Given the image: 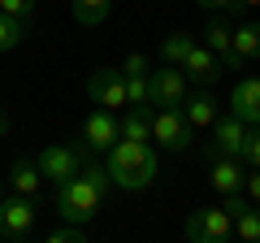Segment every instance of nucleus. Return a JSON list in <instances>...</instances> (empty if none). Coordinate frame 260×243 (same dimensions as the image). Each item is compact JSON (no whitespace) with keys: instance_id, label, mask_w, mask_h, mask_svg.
Wrapping results in <instances>:
<instances>
[{"instance_id":"obj_16","label":"nucleus","mask_w":260,"mask_h":243,"mask_svg":"<svg viewBox=\"0 0 260 243\" xmlns=\"http://www.w3.org/2000/svg\"><path fill=\"white\" fill-rule=\"evenodd\" d=\"M152 104H135V109L121 117V139H135V143H152Z\"/></svg>"},{"instance_id":"obj_10","label":"nucleus","mask_w":260,"mask_h":243,"mask_svg":"<svg viewBox=\"0 0 260 243\" xmlns=\"http://www.w3.org/2000/svg\"><path fill=\"white\" fill-rule=\"evenodd\" d=\"M117 139H121L117 113H113V109H95L91 117H87V126H83V143H87L91 152H109Z\"/></svg>"},{"instance_id":"obj_17","label":"nucleus","mask_w":260,"mask_h":243,"mask_svg":"<svg viewBox=\"0 0 260 243\" xmlns=\"http://www.w3.org/2000/svg\"><path fill=\"white\" fill-rule=\"evenodd\" d=\"M9 187L18 191V196H35L39 187H44V174H39L35 161H18V165L9 169Z\"/></svg>"},{"instance_id":"obj_5","label":"nucleus","mask_w":260,"mask_h":243,"mask_svg":"<svg viewBox=\"0 0 260 243\" xmlns=\"http://www.w3.org/2000/svg\"><path fill=\"white\" fill-rule=\"evenodd\" d=\"M35 230V196H0V239L18 243Z\"/></svg>"},{"instance_id":"obj_3","label":"nucleus","mask_w":260,"mask_h":243,"mask_svg":"<svg viewBox=\"0 0 260 243\" xmlns=\"http://www.w3.org/2000/svg\"><path fill=\"white\" fill-rule=\"evenodd\" d=\"M87 152H91L87 143H78V148H70V143H48L35 157V165H39V174H44V183H56V187H61L65 178H74L78 169H83Z\"/></svg>"},{"instance_id":"obj_20","label":"nucleus","mask_w":260,"mask_h":243,"mask_svg":"<svg viewBox=\"0 0 260 243\" xmlns=\"http://www.w3.org/2000/svg\"><path fill=\"white\" fill-rule=\"evenodd\" d=\"M234 52H239L243 61L260 56V22H243V26L234 31Z\"/></svg>"},{"instance_id":"obj_22","label":"nucleus","mask_w":260,"mask_h":243,"mask_svg":"<svg viewBox=\"0 0 260 243\" xmlns=\"http://www.w3.org/2000/svg\"><path fill=\"white\" fill-rule=\"evenodd\" d=\"M22 39H26V22H22V18H9V13H0V52H13Z\"/></svg>"},{"instance_id":"obj_15","label":"nucleus","mask_w":260,"mask_h":243,"mask_svg":"<svg viewBox=\"0 0 260 243\" xmlns=\"http://www.w3.org/2000/svg\"><path fill=\"white\" fill-rule=\"evenodd\" d=\"M243 183H247V174L239 169V157H213V187L221 191V196L243 191Z\"/></svg>"},{"instance_id":"obj_29","label":"nucleus","mask_w":260,"mask_h":243,"mask_svg":"<svg viewBox=\"0 0 260 243\" xmlns=\"http://www.w3.org/2000/svg\"><path fill=\"white\" fill-rule=\"evenodd\" d=\"M200 9H213V13H225V9H239L234 0H195Z\"/></svg>"},{"instance_id":"obj_1","label":"nucleus","mask_w":260,"mask_h":243,"mask_svg":"<svg viewBox=\"0 0 260 243\" xmlns=\"http://www.w3.org/2000/svg\"><path fill=\"white\" fill-rule=\"evenodd\" d=\"M113 178L104 165H95V161H87L83 169H78L74 178H65L61 187H56V217L61 222H78L87 226L95 217V208L104 204V196H109Z\"/></svg>"},{"instance_id":"obj_30","label":"nucleus","mask_w":260,"mask_h":243,"mask_svg":"<svg viewBox=\"0 0 260 243\" xmlns=\"http://www.w3.org/2000/svg\"><path fill=\"white\" fill-rule=\"evenodd\" d=\"M5 135H9V113L0 109V139H5Z\"/></svg>"},{"instance_id":"obj_23","label":"nucleus","mask_w":260,"mask_h":243,"mask_svg":"<svg viewBox=\"0 0 260 243\" xmlns=\"http://www.w3.org/2000/svg\"><path fill=\"white\" fill-rule=\"evenodd\" d=\"M126 104H152V87H148V74H126Z\"/></svg>"},{"instance_id":"obj_2","label":"nucleus","mask_w":260,"mask_h":243,"mask_svg":"<svg viewBox=\"0 0 260 243\" xmlns=\"http://www.w3.org/2000/svg\"><path fill=\"white\" fill-rule=\"evenodd\" d=\"M104 169H109L113 187L121 191H148L160 174V161L152 143H135V139H117L104 152Z\"/></svg>"},{"instance_id":"obj_9","label":"nucleus","mask_w":260,"mask_h":243,"mask_svg":"<svg viewBox=\"0 0 260 243\" xmlns=\"http://www.w3.org/2000/svg\"><path fill=\"white\" fill-rule=\"evenodd\" d=\"M87 96L95 100V109H113V113L126 109V74L100 66L91 78H87Z\"/></svg>"},{"instance_id":"obj_11","label":"nucleus","mask_w":260,"mask_h":243,"mask_svg":"<svg viewBox=\"0 0 260 243\" xmlns=\"http://www.w3.org/2000/svg\"><path fill=\"white\" fill-rule=\"evenodd\" d=\"M230 113H234V117H243L247 126H260V78H256V74H247V78L234 83V92H230Z\"/></svg>"},{"instance_id":"obj_8","label":"nucleus","mask_w":260,"mask_h":243,"mask_svg":"<svg viewBox=\"0 0 260 243\" xmlns=\"http://www.w3.org/2000/svg\"><path fill=\"white\" fill-rule=\"evenodd\" d=\"M247 122L234 117V113H217L213 122V143H208V157H243V148H247Z\"/></svg>"},{"instance_id":"obj_21","label":"nucleus","mask_w":260,"mask_h":243,"mask_svg":"<svg viewBox=\"0 0 260 243\" xmlns=\"http://www.w3.org/2000/svg\"><path fill=\"white\" fill-rule=\"evenodd\" d=\"M234 234H239L243 243H260V204H256V200L234 217Z\"/></svg>"},{"instance_id":"obj_24","label":"nucleus","mask_w":260,"mask_h":243,"mask_svg":"<svg viewBox=\"0 0 260 243\" xmlns=\"http://www.w3.org/2000/svg\"><path fill=\"white\" fill-rule=\"evenodd\" d=\"M48 243H87V226L61 222V226H52V230H48Z\"/></svg>"},{"instance_id":"obj_28","label":"nucleus","mask_w":260,"mask_h":243,"mask_svg":"<svg viewBox=\"0 0 260 243\" xmlns=\"http://www.w3.org/2000/svg\"><path fill=\"white\" fill-rule=\"evenodd\" d=\"M243 191H247V196L260 204V165H251V174H247V183H243Z\"/></svg>"},{"instance_id":"obj_13","label":"nucleus","mask_w":260,"mask_h":243,"mask_svg":"<svg viewBox=\"0 0 260 243\" xmlns=\"http://www.w3.org/2000/svg\"><path fill=\"white\" fill-rule=\"evenodd\" d=\"M204 44L213 48L217 56H221V66H230L234 74L243 70V56L234 52V31L225 26V22H208V26H204Z\"/></svg>"},{"instance_id":"obj_31","label":"nucleus","mask_w":260,"mask_h":243,"mask_svg":"<svg viewBox=\"0 0 260 243\" xmlns=\"http://www.w3.org/2000/svg\"><path fill=\"white\" fill-rule=\"evenodd\" d=\"M239 9H260V0H234Z\"/></svg>"},{"instance_id":"obj_12","label":"nucleus","mask_w":260,"mask_h":243,"mask_svg":"<svg viewBox=\"0 0 260 243\" xmlns=\"http://www.w3.org/2000/svg\"><path fill=\"white\" fill-rule=\"evenodd\" d=\"M182 74L208 87V83L221 78V56H217L208 44H191V52H186V61H182Z\"/></svg>"},{"instance_id":"obj_18","label":"nucleus","mask_w":260,"mask_h":243,"mask_svg":"<svg viewBox=\"0 0 260 243\" xmlns=\"http://www.w3.org/2000/svg\"><path fill=\"white\" fill-rule=\"evenodd\" d=\"M191 44L195 39L186 35V31H169V35L160 39V61H165V66H182L186 52H191Z\"/></svg>"},{"instance_id":"obj_4","label":"nucleus","mask_w":260,"mask_h":243,"mask_svg":"<svg viewBox=\"0 0 260 243\" xmlns=\"http://www.w3.org/2000/svg\"><path fill=\"white\" fill-rule=\"evenodd\" d=\"M182 234L191 243H225L234 234V217L225 213L221 204H204V208H195L191 217H186V226H182Z\"/></svg>"},{"instance_id":"obj_6","label":"nucleus","mask_w":260,"mask_h":243,"mask_svg":"<svg viewBox=\"0 0 260 243\" xmlns=\"http://www.w3.org/2000/svg\"><path fill=\"white\" fill-rule=\"evenodd\" d=\"M186 83H191V78L182 74V66H160V70H148L152 109H182V100H186Z\"/></svg>"},{"instance_id":"obj_7","label":"nucleus","mask_w":260,"mask_h":243,"mask_svg":"<svg viewBox=\"0 0 260 243\" xmlns=\"http://www.w3.org/2000/svg\"><path fill=\"white\" fill-rule=\"evenodd\" d=\"M195 139V131L186 126L182 109H156L152 113V143H165L169 152H186Z\"/></svg>"},{"instance_id":"obj_25","label":"nucleus","mask_w":260,"mask_h":243,"mask_svg":"<svg viewBox=\"0 0 260 243\" xmlns=\"http://www.w3.org/2000/svg\"><path fill=\"white\" fill-rule=\"evenodd\" d=\"M0 13H9V18H22L26 22L35 13V0H0Z\"/></svg>"},{"instance_id":"obj_19","label":"nucleus","mask_w":260,"mask_h":243,"mask_svg":"<svg viewBox=\"0 0 260 243\" xmlns=\"http://www.w3.org/2000/svg\"><path fill=\"white\" fill-rule=\"evenodd\" d=\"M70 5H74V18L83 22V26L109 22V9H113V0H70Z\"/></svg>"},{"instance_id":"obj_26","label":"nucleus","mask_w":260,"mask_h":243,"mask_svg":"<svg viewBox=\"0 0 260 243\" xmlns=\"http://www.w3.org/2000/svg\"><path fill=\"white\" fill-rule=\"evenodd\" d=\"M239 161H247V165H260V126H251L247 131V148H243V157Z\"/></svg>"},{"instance_id":"obj_27","label":"nucleus","mask_w":260,"mask_h":243,"mask_svg":"<svg viewBox=\"0 0 260 243\" xmlns=\"http://www.w3.org/2000/svg\"><path fill=\"white\" fill-rule=\"evenodd\" d=\"M121 74H148V56H143V52H130L126 61H121Z\"/></svg>"},{"instance_id":"obj_32","label":"nucleus","mask_w":260,"mask_h":243,"mask_svg":"<svg viewBox=\"0 0 260 243\" xmlns=\"http://www.w3.org/2000/svg\"><path fill=\"white\" fill-rule=\"evenodd\" d=\"M0 196H5V191H0Z\"/></svg>"},{"instance_id":"obj_14","label":"nucleus","mask_w":260,"mask_h":243,"mask_svg":"<svg viewBox=\"0 0 260 243\" xmlns=\"http://www.w3.org/2000/svg\"><path fill=\"white\" fill-rule=\"evenodd\" d=\"M182 117H186L191 131H204V126H213V122H217V100L208 92L186 96V100H182Z\"/></svg>"}]
</instances>
